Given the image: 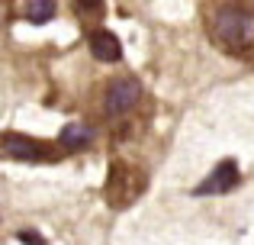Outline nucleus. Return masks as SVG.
<instances>
[{"instance_id": "f257e3e1", "label": "nucleus", "mask_w": 254, "mask_h": 245, "mask_svg": "<svg viewBox=\"0 0 254 245\" xmlns=\"http://www.w3.org/2000/svg\"><path fill=\"white\" fill-rule=\"evenodd\" d=\"M145 190V174L126 162H113L110 177H106V203L110 207H129Z\"/></svg>"}, {"instance_id": "f03ea898", "label": "nucleus", "mask_w": 254, "mask_h": 245, "mask_svg": "<svg viewBox=\"0 0 254 245\" xmlns=\"http://www.w3.org/2000/svg\"><path fill=\"white\" fill-rule=\"evenodd\" d=\"M216 36L222 39V42H229V45H248V39H251V19H248V13H242V10H235V6H225V10H219L216 13Z\"/></svg>"}, {"instance_id": "7ed1b4c3", "label": "nucleus", "mask_w": 254, "mask_h": 245, "mask_svg": "<svg viewBox=\"0 0 254 245\" xmlns=\"http://www.w3.org/2000/svg\"><path fill=\"white\" fill-rule=\"evenodd\" d=\"M238 181H242V174H238V164L232 162V158H225V162H219V168L212 171V174L206 177L199 187H193V194H196V197L229 194V190H235V187H238Z\"/></svg>"}, {"instance_id": "20e7f679", "label": "nucleus", "mask_w": 254, "mask_h": 245, "mask_svg": "<svg viewBox=\"0 0 254 245\" xmlns=\"http://www.w3.org/2000/svg\"><path fill=\"white\" fill-rule=\"evenodd\" d=\"M138 97H142V84L138 81H116L110 87V94H106V113L110 116L129 113V110L138 103Z\"/></svg>"}, {"instance_id": "39448f33", "label": "nucleus", "mask_w": 254, "mask_h": 245, "mask_svg": "<svg viewBox=\"0 0 254 245\" xmlns=\"http://www.w3.org/2000/svg\"><path fill=\"white\" fill-rule=\"evenodd\" d=\"M90 52H93V58H97V62L113 65V62H119V58H123V42H119L110 29H97L90 36Z\"/></svg>"}, {"instance_id": "423d86ee", "label": "nucleus", "mask_w": 254, "mask_h": 245, "mask_svg": "<svg viewBox=\"0 0 254 245\" xmlns=\"http://www.w3.org/2000/svg\"><path fill=\"white\" fill-rule=\"evenodd\" d=\"M3 152L10 158H16V162H36V158L42 155V145H36L32 139H26V136L10 132V136L3 139Z\"/></svg>"}, {"instance_id": "0eeeda50", "label": "nucleus", "mask_w": 254, "mask_h": 245, "mask_svg": "<svg viewBox=\"0 0 254 245\" xmlns=\"http://www.w3.org/2000/svg\"><path fill=\"white\" fill-rule=\"evenodd\" d=\"M90 139H93V129H90V126H84V123H68V126L62 129V149L77 152V149H84V145H90Z\"/></svg>"}, {"instance_id": "6e6552de", "label": "nucleus", "mask_w": 254, "mask_h": 245, "mask_svg": "<svg viewBox=\"0 0 254 245\" xmlns=\"http://www.w3.org/2000/svg\"><path fill=\"white\" fill-rule=\"evenodd\" d=\"M52 16H55V3H52V0H39V3H32V10H29L32 23H49Z\"/></svg>"}, {"instance_id": "1a4fd4ad", "label": "nucleus", "mask_w": 254, "mask_h": 245, "mask_svg": "<svg viewBox=\"0 0 254 245\" xmlns=\"http://www.w3.org/2000/svg\"><path fill=\"white\" fill-rule=\"evenodd\" d=\"M16 239L23 242V245H45V239H42V236H39V233H19Z\"/></svg>"}, {"instance_id": "9d476101", "label": "nucleus", "mask_w": 254, "mask_h": 245, "mask_svg": "<svg viewBox=\"0 0 254 245\" xmlns=\"http://www.w3.org/2000/svg\"><path fill=\"white\" fill-rule=\"evenodd\" d=\"M77 3H81L84 10H90V13H100V10H103V0H77Z\"/></svg>"}]
</instances>
